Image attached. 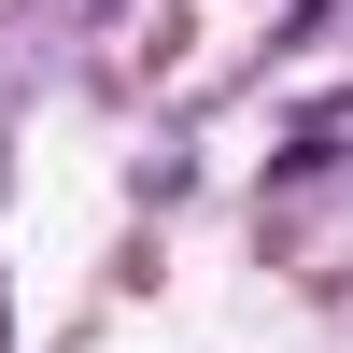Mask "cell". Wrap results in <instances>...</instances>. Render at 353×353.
<instances>
[]
</instances>
